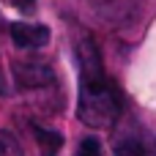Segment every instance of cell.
<instances>
[{
    "label": "cell",
    "instance_id": "3",
    "mask_svg": "<svg viewBox=\"0 0 156 156\" xmlns=\"http://www.w3.org/2000/svg\"><path fill=\"white\" fill-rule=\"evenodd\" d=\"M11 38L22 49H38L49 41V27L47 25H30V22H14L11 25Z\"/></svg>",
    "mask_w": 156,
    "mask_h": 156
},
{
    "label": "cell",
    "instance_id": "4",
    "mask_svg": "<svg viewBox=\"0 0 156 156\" xmlns=\"http://www.w3.org/2000/svg\"><path fill=\"white\" fill-rule=\"evenodd\" d=\"M33 132H36V143H38L41 156H58L60 145H63V134H58L52 129H44V126H33Z\"/></svg>",
    "mask_w": 156,
    "mask_h": 156
},
{
    "label": "cell",
    "instance_id": "1",
    "mask_svg": "<svg viewBox=\"0 0 156 156\" xmlns=\"http://www.w3.org/2000/svg\"><path fill=\"white\" fill-rule=\"evenodd\" d=\"M77 60H80V121L90 129H110L123 110L121 93L104 80L99 49L93 47L90 36H82L77 44Z\"/></svg>",
    "mask_w": 156,
    "mask_h": 156
},
{
    "label": "cell",
    "instance_id": "8",
    "mask_svg": "<svg viewBox=\"0 0 156 156\" xmlns=\"http://www.w3.org/2000/svg\"><path fill=\"white\" fill-rule=\"evenodd\" d=\"M14 5H16L22 14H30V11L36 8V0H14Z\"/></svg>",
    "mask_w": 156,
    "mask_h": 156
},
{
    "label": "cell",
    "instance_id": "6",
    "mask_svg": "<svg viewBox=\"0 0 156 156\" xmlns=\"http://www.w3.org/2000/svg\"><path fill=\"white\" fill-rule=\"evenodd\" d=\"M115 156H148V151H145V145L140 140H123L115 148Z\"/></svg>",
    "mask_w": 156,
    "mask_h": 156
},
{
    "label": "cell",
    "instance_id": "5",
    "mask_svg": "<svg viewBox=\"0 0 156 156\" xmlns=\"http://www.w3.org/2000/svg\"><path fill=\"white\" fill-rule=\"evenodd\" d=\"M0 156H22L19 140H16L8 129H0Z\"/></svg>",
    "mask_w": 156,
    "mask_h": 156
},
{
    "label": "cell",
    "instance_id": "7",
    "mask_svg": "<svg viewBox=\"0 0 156 156\" xmlns=\"http://www.w3.org/2000/svg\"><path fill=\"white\" fill-rule=\"evenodd\" d=\"M77 156H101V143H99L96 137H85V140L80 143Z\"/></svg>",
    "mask_w": 156,
    "mask_h": 156
},
{
    "label": "cell",
    "instance_id": "9",
    "mask_svg": "<svg viewBox=\"0 0 156 156\" xmlns=\"http://www.w3.org/2000/svg\"><path fill=\"white\" fill-rule=\"evenodd\" d=\"M0 96H8V88H5V82H3V74H0Z\"/></svg>",
    "mask_w": 156,
    "mask_h": 156
},
{
    "label": "cell",
    "instance_id": "2",
    "mask_svg": "<svg viewBox=\"0 0 156 156\" xmlns=\"http://www.w3.org/2000/svg\"><path fill=\"white\" fill-rule=\"evenodd\" d=\"M14 77L22 88H44L55 82V71L41 60H22L14 66Z\"/></svg>",
    "mask_w": 156,
    "mask_h": 156
}]
</instances>
